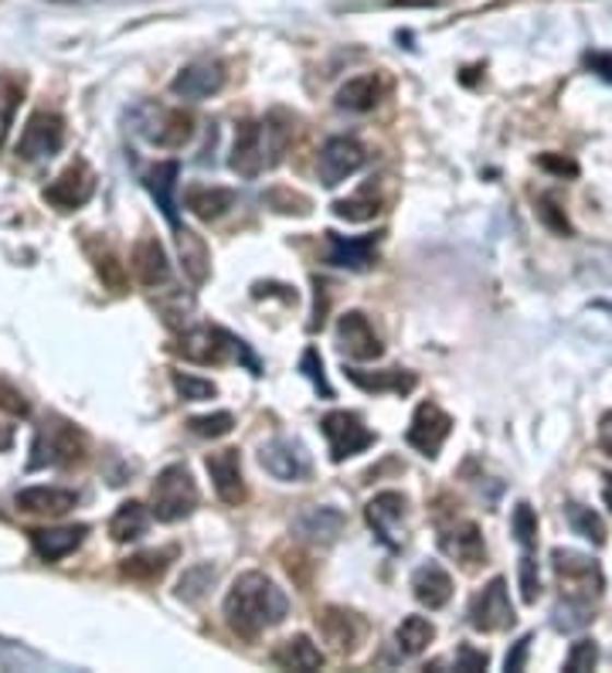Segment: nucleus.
Segmentation results:
<instances>
[{
	"label": "nucleus",
	"mask_w": 612,
	"mask_h": 673,
	"mask_svg": "<svg viewBox=\"0 0 612 673\" xmlns=\"http://www.w3.org/2000/svg\"><path fill=\"white\" fill-rule=\"evenodd\" d=\"M290 612L286 592L262 571H242L225 595V623L242 639H259L266 629L280 626Z\"/></svg>",
	"instance_id": "nucleus-1"
},
{
	"label": "nucleus",
	"mask_w": 612,
	"mask_h": 673,
	"mask_svg": "<svg viewBox=\"0 0 612 673\" xmlns=\"http://www.w3.org/2000/svg\"><path fill=\"white\" fill-rule=\"evenodd\" d=\"M85 456V436L82 428H75L72 422L48 415L38 433L35 442H31V459H27V470H45V467H75L82 463Z\"/></svg>",
	"instance_id": "nucleus-2"
},
{
	"label": "nucleus",
	"mask_w": 612,
	"mask_h": 673,
	"mask_svg": "<svg viewBox=\"0 0 612 673\" xmlns=\"http://www.w3.org/2000/svg\"><path fill=\"white\" fill-rule=\"evenodd\" d=\"M174 351L191 361V364H228V361H245L252 367V375H259V364L256 357L249 354L238 336H232L228 330L222 327H195V330H184L180 341L174 344Z\"/></svg>",
	"instance_id": "nucleus-3"
},
{
	"label": "nucleus",
	"mask_w": 612,
	"mask_h": 673,
	"mask_svg": "<svg viewBox=\"0 0 612 673\" xmlns=\"http://www.w3.org/2000/svg\"><path fill=\"white\" fill-rule=\"evenodd\" d=\"M198 483L191 476V470L184 463H174L167 470H161L157 483L150 489V513L161 520V524H174V520L191 517L198 507Z\"/></svg>",
	"instance_id": "nucleus-4"
},
{
	"label": "nucleus",
	"mask_w": 612,
	"mask_h": 673,
	"mask_svg": "<svg viewBox=\"0 0 612 673\" xmlns=\"http://www.w3.org/2000/svg\"><path fill=\"white\" fill-rule=\"evenodd\" d=\"M551 568H555V575H558L562 599L592 605L602 595V568L596 558L581 555V551L555 547L551 551Z\"/></svg>",
	"instance_id": "nucleus-5"
},
{
	"label": "nucleus",
	"mask_w": 612,
	"mask_h": 673,
	"mask_svg": "<svg viewBox=\"0 0 612 673\" xmlns=\"http://www.w3.org/2000/svg\"><path fill=\"white\" fill-rule=\"evenodd\" d=\"M320 428H323V436H327V446H330V459L333 463H344V459L364 452L367 446H375V433L372 428L364 425V418L357 412H327L320 418Z\"/></svg>",
	"instance_id": "nucleus-6"
},
{
	"label": "nucleus",
	"mask_w": 612,
	"mask_h": 673,
	"mask_svg": "<svg viewBox=\"0 0 612 673\" xmlns=\"http://www.w3.org/2000/svg\"><path fill=\"white\" fill-rule=\"evenodd\" d=\"M61 143H66V119H61L58 113L38 109L24 122L21 140H17V157L21 161H48L61 150Z\"/></svg>",
	"instance_id": "nucleus-7"
},
{
	"label": "nucleus",
	"mask_w": 612,
	"mask_h": 673,
	"mask_svg": "<svg viewBox=\"0 0 612 673\" xmlns=\"http://www.w3.org/2000/svg\"><path fill=\"white\" fill-rule=\"evenodd\" d=\"M137 130L146 143L153 146H164V150H177L191 140L195 133V119L191 113L184 109H157V106H146L143 116L137 119Z\"/></svg>",
	"instance_id": "nucleus-8"
},
{
	"label": "nucleus",
	"mask_w": 612,
	"mask_h": 673,
	"mask_svg": "<svg viewBox=\"0 0 612 673\" xmlns=\"http://www.w3.org/2000/svg\"><path fill=\"white\" fill-rule=\"evenodd\" d=\"M259 467L280 483H303L310 480L314 463H310V452L303 449V442L296 439H269L259 449Z\"/></svg>",
	"instance_id": "nucleus-9"
},
{
	"label": "nucleus",
	"mask_w": 612,
	"mask_h": 673,
	"mask_svg": "<svg viewBox=\"0 0 612 673\" xmlns=\"http://www.w3.org/2000/svg\"><path fill=\"white\" fill-rule=\"evenodd\" d=\"M517 623L514 605H510V592L504 578H490L486 589L473 595L470 602V626L476 633H504Z\"/></svg>",
	"instance_id": "nucleus-10"
},
{
	"label": "nucleus",
	"mask_w": 612,
	"mask_h": 673,
	"mask_svg": "<svg viewBox=\"0 0 612 673\" xmlns=\"http://www.w3.org/2000/svg\"><path fill=\"white\" fill-rule=\"evenodd\" d=\"M228 167H232L238 177H245V180H256V177L269 167L266 127H262V122H256V119H242V122H238Z\"/></svg>",
	"instance_id": "nucleus-11"
},
{
	"label": "nucleus",
	"mask_w": 612,
	"mask_h": 673,
	"mask_svg": "<svg viewBox=\"0 0 612 673\" xmlns=\"http://www.w3.org/2000/svg\"><path fill=\"white\" fill-rule=\"evenodd\" d=\"M364 164H367V150H364L357 140H351V137H333V140H327L323 150H320L317 170H320L323 188H337V184H344L348 177H354Z\"/></svg>",
	"instance_id": "nucleus-12"
},
{
	"label": "nucleus",
	"mask_w": 612,
	"mask_h": 673,
	"mask_svg": "<svg viewBox=\"0 0 612 673\" xmlns=\"http://www.w3.org/2000/svg\"><path fill=\"white\" fill-rule=\"evenodd\" d=\"M449 433H452V418H449L439 405L422 402V405L415 409V415H412L405 442H409L419 456L436 459L439 449H443V442L449 439Z\"/></svg>",
	"instance_id": "nucleus-13"
},
{
	"label": "nucleus",
	"mask_w": 612,
	"mask_h": 673,
	"mask_svg": "<svg viewBox=\"0 0 612 673\" xmlns=\"http://www.w3.org/2000/svg\"><path fill=\"white\" fill-rule=\"evenodd\" d=\"M92 194H96V174L85 161H75L61 170L48 188H45V201L55 208V211H75L82 208Z\"/></svg>",
	"instance_id": "nucleus-14"
},
{
	"label": "nucleus",
	"mask_w": 612,
	"mask_h": 673,
	"mask_svg": "<svg viewBox=\"0 0 612 673\" xmlns=\"http://www.w3.org/2000/svg\"><path fill=\"white\" fill-rule=\"evenodd\" d=\"M225 66L222 61H191V66H184L174 82H170V92L177 99H191V103H201V99H211L219 96L225 88Z\"/></svg>",
	"instance_id": "nucleus-15"
},
{
	"label": "nucleus",
	"mask_w": 612,
	"mask_h": 673,
	"mask_svg": "<svg viewBox=\"0 0 612 673\" xmlns=\"http://www.w3.org/2000/svg\"><path fill=\"white\" fill-rule=\"evenodd\" d=\"M337 347H341L351 361H378L385 354L381 336L375 333L372 320L361 310H351L337 320Z\"/></svg>",
	"instance_id": "nucleus-16"
},
{
	"label": "nucleus",
	"mask_w": 612,
	"mask_h": 673,
	"mask_svg": "<svg viewBox=\"0 0 612 673\" xmlns=\"http://www.w3.org/2000/svg\"><path fill=\"white\" fill-rule=\"evenodd\" d=\"M204 467L211 473V483H214V494H219L222 504L228 507H238L249 497V489H245V476H242V452L238 449H219L204 459Z\"/></svg>",
	"instance_id": "nucleus-17"
},
{
	"label": "nucleus",
	"mask_w": 612,
	"mask_h": 673,
	"mask_svg": "<svg viewBox=\"0 0 612 673\" xmlns=\"http://www.w3.org/2000/svg\"><path fill=\"white\" fill-rule=\"evenodd\" d=\"M327 235V262L341 265L351 272H367L378 262V245H381V232L375 235H361V238H344L337 232H323Z\"/></svg>",
	"instance_id": "nucleus-18"
},
{
	"label": "nucleus",
	"mask_w": 612,
	"mask_h": 673,
	"mask_svg": "<svg viewBox=\"0 0 612 673\" xmlns=\"http://www.w3.org/2000/svg\"><path fill=\"white\" fill-rule=\"evenodd\" d=\"M439 551L449 555L452 562H459L463 568H476L480 562H486V544H483V534L473 520H459L452 528H443L439 534Z\"/></svg>",
	"instance_id": "nucleus-19"
},
{
	"label": "nucleus",
	"mask_w": 612,
	"mask_h": 673,
	"mask_svg": "<svg viewBox=\"0 0 612 673\" xmlns=\"http://www.w3.org/2000/svg\"><path fill=\"white\" fill-rule=\"evenodd\" d=\"M364 517H367V524H372V531L378 534L381 544H388L391 551L402 547V538L395 534V528L402 524V517H405V497L402 494L385 489V494L372 497L364 507Z\"/></svg>",
	"instance_id": "nucleus-20"
},
{
	"label": "nucleus",
	"mask_w": 612,
	"mask_h": 673,
	"mask_svg": "<svg viewBox=\"0 0 612 673\" xmlns=\"http://www.w3.org/2000/svg\"><path fill=\"white\" fill-rule=\"evenodd\" d=\"M348 517L337 507H303L293 520V531L314 544H333L341 538Z\"/></svg>",
	"instance_id": "nucleus-21"
},
{
	"label": "nucleus",
	"mask_w": 612,
	"mask_h": 673,
	"mask_svg": "<svg viewBox=\"0 0 612 673\" xmlns=\"http://www.w3.org/2000/svg\"><path fill=\"white\" fill-rule=\"evenodd\" d=\"M317 626H320L323 639L333 642L337 653H354L357 642H361V636H364V623L357 619V612L337 609V605H330V609L320 612Z\"/></svg>",
	"instance_id": "nucleus-22"
},
{
	"label": "nucleus",
	"mask_w": 612,
	"mask_h": 673,
	"mask_svg": "<svg viewBox=\"0 0 612 673\" xmlns=\"http://www.w3.org/2000/svg\"><path fill=\"white\" fill-rule=\"evenodd\" d=\"M133 272H137V280L150 290L170 283V262H167V252H164L157 235H143L133 245Z\"/></svg>",
	"instance_id": "nucleus-23"
},
{
	"label": "nucleus",
	"mask_w": 612,
	"mask_h": 673,
	"mask_svg": "<svg viewBox=\"0 0 612 673\" xmlns=\"http://www.w3.org/2000/svg\"><path fill=\"white\" fill-rule=\"evenodd\" d=\"M17 510L24 513H38V517H66L75 504L79 494L75 489H61V486H27L14 497Z\"/></svg>",
	"instance_id": "nucleus-24"
},
{
	"label": "nucleus",
	"mask_w": 612,
	"mask_h": 673,
	"mask_svg": "<svg viewBox=\"0 0 612 673\" xmlns=\"http://www.w3.org/2000/svg\"><path fill=\"white\" fill-rule=\"evenodd\" d=\"M89 528L85 524H72V528H38L31 531V547H35V555L48 565L69 558L72 551L85 541Z\"/></svg>",
	"instance_id": "nucleus-25"
},
{
	"label": "nucleus",
	"mask_w": 612,
	"mask_h": 673,
	"mask_svg": "<svg viewBox=\"0 0 612 673\" xmlns=\"http://www.w3.org/2000/svg\"><path fill=\"white\" fill-rule=\"evenodd\" d=\"M344 378L351 385H357L361 391H372V394H412L419 378L412 371H402V367H388V371H361V367H344Z\"/></svg>",
	"instance_id": "nucleus-26"
},
{
	"label": "nucleus",
	"mask_w": 612,
	"mask_h": 673,
	"mask_svg": "<svg viewBox=\"0 0 612 673\" xmlns=\"http://www.w3.org/2000/svg\"><path fill=\"white\" fill-rule=\"evenodd\" d=\"M412 595L425 609H443L452 599V578H449V571L443 565H436V562L415 568V575H412Z\"/></svg>",
	"instance_id": "nucleus-27"
},
{
	"label": "nucleus",
	"mask_w": 612,
	"mask_h": 673,
	"mask_svg": "<svg viewBox=\"0 0 612 673\" xmlns=\"http://www.w3.org/2000/svg\"><path fill=\"white\" fill-rule=\"evenodd\" d=\"M177 177H180V164L177 161H164L157 164L150 174H146V191L153 194V201H157V208L164 211L167 225L177 232L180 228V219H177V204H174V191H177Z\"/></svg>",
	"instance_id": "nucleus-28"
},
{
	"label": "nucleus",
	"mask_w": 612,
	"mask_h": 673,
	"mask_svg": "<svg viewBox=\"0 0 612 673\" xmlns=\"http://www.w3.org/2000/svg\"><path fill=\"white\" fill-rule=\"evenodd\" d=\"M272 663L283 666V670H320L327 660H323L320 647H317L310 636L296 633V636L283 639L280 647L272 650Z\"/></svg>",
	"instance_id": "nucleus-29"
},
{
	"label": "nucleus",
	"mask_w": 612,
	"mask_h": 673,
	"mask_svg": "<svg viewBox=\"0 0 612 673\" xmlns=\"http://www.w3.org/2000/svg\"><path fill=\"white\" fill-rule=\"evenodd\" d=\"M232 204H235V191L228 188H204V184H195V188L184 191V208H188L198 222H219Z\"/></svg>",
	"instance_id": "nucleus-30"
},
{
	"label": "nucleus",
	"mask_w": 612,
	"mask_h": 673,
	"mask_svg": "<svg viewBox=\"0 0 612 673\" xmlns=\"http://www.w3.org/2000/svg\"><path fill=\"white\" fill-rule=\"evenodd\" d=\"M337 109L344 113H372L381 103V82L375 75H357L337 88Z\"/></svg>",
	"instance_id": "nucleus-31"
},
{
	"label": "nucleus",
	"mask_w": 612,
	"mask_h": 673,
	"mask_svg": "<svg viewBox=\"0 0 612 673\" xmlns=\"http://www.w3.org/2000/svg\"><path fill=\"white\" fill-rule=\"evenodd\" d=\"M146 524H150L146 507L137 504V500H127V504H119V510L113 513V520H109V534H113V541L127 544V541L143 538V534H146Z\"/></svg>",
	"instance_id": "nucleus-32"
},
{
	"label": "nucleus",
	"mask_w": 612,
	"mask_h": 673,
	"mask_svg": "<svg viewBox=\"0 0 612 673\" xmlns=\"http://www.w3.org/2000/svg\"><path fill=\"white\" fill-rule=\"evenodd\" d=\"M85 252H89L92 265H96L99 280H103L113 293H122V290H127V265L119 262V256L109 249L106 241H85Z\"/></svg>",
	"instance_id": "nucleus-33"
},
{
	"label": "nucleus",
	"mask_w": 612,
	"mask_h": 673,
	"mask_svg": "<svg viewBox=\"0 0 612 673\" xmlns=\"http://www.w3.org/2000/svg\"><path fill=\"white\" fill-rule=\"evenodd\" d=\"M177 245H180L184 272L191 275L195 286H201V283L208 280V269H211L208 245L201 241V235H195V232H188V228H177Z\"/></svg>",
	"instance_id": "nucleus-34"
},
{
	"label": "nucleus",
	"mask_w": 612,
	"mask_h": 673,
	"mask_svg": "<svg viewBox=\"0 0 612 673\" xmlns=\"http://www.w3.org/2000/svg\"><path fill=\"white\" fill-rule=\"evenodd\" d=\"M395 639H398V653L402 657H422L428 650V642L436 639V626L425 616H405L395 633Z\"/></svg>",
	"instance_id": "nucleus-35"
},
{
	"label": "nucleus",
	"mask_w": 612,
	"mask_h": 673,
	"mask_svg": "<svg viewBox=\"0 0 612 673\" xmlns=\"http://www.w3.org/2000/svg\"><path fill=\"white\" fill-rule=\"evenodd\" d=\"M174 562V547H164V551H143V555H133L122 562V575L133 578V581H157Z\"/></svg>",
	"instance_id": "nucleus-36"
},
{
	"label": "nucleus",
	"mask_w": 612,
	"mask_h": 673,
	"mask_svg": "<svg viewBox=\"0 0 612 673\" xmlns=\"http://www.w3.org/2000/svg\"><path fill=\"white\" fill-rule=\"evenodd\" d=\"M266 150H269V167H275L283 161V153L290 150V143H293V116L290 113H283V109H272L269 116H266Z\"/></svg>",
	"instance_id": "nucleus-37"
},
{
	"label": "nucleus",
	"mask_w": 612,
	"mask_h": 673,
	"mask_svg": "<svg viewBox=\"0 0 612 673\" xmlns=\"http://www.w3.org/2000/svg\"><path fill=\"white\" fill-rule=\"evenodd\" d=\"M378 211H381V201L375 198L372 188L357 191L354 198L333 201V214H337V219H344V222H372Z\"/></svg>",
	"instance_id": "nucleus-38"
},
{
	"label": "nucleus",
	"mask_w": 612,
	"mask_h": 673,
	"mask_svg": "<svg viewBox=\"0 0 612 673\" xmlns=\"http://www.w3.org/2000/svg\"><path fill=\"white\" fill-rule=\"evenodd\" d=\"M565 513H568V524H572L575 534H581V538L592 541V544H605V524H602V517H599L592 507L568 504Z\"/></svg>",
	"instance_id": "nucleus-39"
},
{
	"label": "nucleus",
	"mask_w": 612,
	"mask_h": 673,
	"mask_svg": "<svg viewBox=\"0 0 612 673\" xmlns=\"http://www.w3.org/2000/svg\"><path fill=\"white\" fill-rule=\"evenodd\" d=\"M510 531H514L517 544L525 547V551H534V547H538V513H534V507H531V504L520 500V504L514 507Z\"/></svg>",
	"instance_id": "nucleus-40"
},
{
	"label": "nucleus",
	"mask_w": 612,
	"mask_h": 673,
	"mask_svg": "<svg viewBox=\"0 0 612 673\" xmlns=\"http://www.w3.org/2000/svg\"><path fill=\"white\" fill-rule=\"evenodd\" d=\"M211 581H214V568L211 565H195L180 575L177 581V599L184 602H198L208 589H211Z\"/></svg>",
	"instance_id": "nucleus-41"
},
{
	"label": "nucleus",
	"mask_w": 612,
	"mask_h": 673,
	"mask_svg": "<svg viewBox=\"0 0 612 673\" xmlns=\"http://www.w3.org/2000/svg\"><path fill=\"white\" fill-rule=\"evenodd\" d=\"M177 394L184 398V402H208V398L219 394V388H214L208 378H198V375H184V371H174L170 375Z\"/></svg>",
	"instance_id": "nucleus-42"
},
{
	"label": "nucleus",
	"mask_w": 612,
	"mask_h": 673,
	"mask_svg": "<svg viewBox=\"0 0 612 673\" xmlns=\"http://www.w3.org/2000/svg\"><path fill=\"white\" fill-rule=\"evenodd\" d=\"M188 425H191V433L201 436V439H222L235 428V418H232V412H214V415H195Z\"/></svg>",
	"instance_id": "nucleus-43"
},
{
	"label": "nucleus",
	"mask_w": 612,
	"mask_h": 673,
	"mask_svg": "<svg viewBox=\"0 0 612 673\" xmlns=\"http://www.w3.org/2000/svg\"><path fill=\"white\" fill-rule=\"evenodd\" d=\"M589 619H592V605H586V602L565 599V602L555 609V629H562V633H575V629H581V626H589Z\"/></svg>",
	"instance_id": "nucleus-44"
},
{
	"label": "nucleus",
	"mask_w": 612,
	"mask_h": 673,
	"mask_svg": "<svg viewBox=\"0 0 612 673\" xmlns=\"http://www.w3.org/2000/svg\"><path fill=\"white\" fill-rule=\"evenodd\" d=\"M299 371L314 381V388H317L323 398H333V388H330V381H327V375H323V361H320V351H317V347H306V351H303Z\"/></svg>",
	"instance_id": "nucleus-45"
},
{
	"label": "nucleus",
	"mask_w": 612,
	"mask_h": 673,
	"mask_svg": "<svg viewBox=\"0 0 612 673\" xmlns=\"http://www.w3.org/2000/svg\"><path fill=\"white\" fill-rule=\"evenodd\" d=\"M599 663V647L592 639H578L572 642V650H568V660H565V670L568 673H586Z\"/></svg>",
	"instance_id": "nucleus-46"
},
{
	"label": "nucleus",
	"mask_w": 612,
	"mask_h": 673,
	"mask_svg": "<svg viewBox=\"0 0 612 673\" xmlns=\"http://www.w3.org/2000/svg\"><path fill=\"white\" fill-rule=\"evenodd\" d=\"M541 595V578H538V562H534V551H525L520 558V599L528 605H534Z\"/></svg>",
	"instance_id": "nucleus-47"
},
{
	"label": "nucleus",
	"mask_w": 612,
	"mask_h": 673,
	"mask_svg": "<svg viewBox=\"0 0 612 673\" xmlns=\"http://www.w3.org/2000/svg\"><path fill=\"white\" fill-rule=\"evenodd\" d=\"M17 103H21V88L14 82H0V143H4V137L11 130Z\"/></svg>",
	"instance_id": "nucleus-48"
},
{
	"label": "nucleus",
	"mask_w": 612,
	"mask_h": 673,
	"mask_svg": "<svg viewBox=\"0 0 612 673\" xmlns=\"http://www.w3.org/2000/svg\"><path fill=\"white\" fill-rule=\"evenodd\" d=\"M538 219L548 225V228H555L558 235H572V225H568V219H565V211L551 201V198H541L538 201Z\"/></svg>",
	"instance_id": "nucleus-49"
},
{
	"label": "nucleus",
	"mask_w": 612,
	"mask_h": 673,
	"mask_svg": "<svg viewBox=\"0 0 612 673\" xmlns=\"http://www.w3.org/2000/svg\"><path fill=\"white\" fill-rule=\"evenodd\" d=\"M269 204H272L275 211H283V214H310V198L293 194V191H272V194H269Z\"/></svg>",
	"instance_id": "nucleus-50"
},
{
	"label": "nucleus",
	"mask_w": 612,
	"mask_h": 673,
	"mask_svg": "<svg viewBox=\"0 0 612 673\" xmlns=\"http://www.w3.org/2000/svg\"><path fill=\"white\" fill-rule=\"evenodd\" d=\"M0 409H4L8 415H14V418H27V412H31L27 398L8 381H0Z\"/></svg>",
	"instance_id": "nucleus-51"
},
{
	"label": "nucleus",
	"mask_w": 612,
	"mask_h": 673,
	"mask_svg": "<svg viewBox=\"0 0 612 673\" xmlns=\"http://www.w3.org/2000/svg\"><path fill=\"white\" fill-rule=\"evenodd\" d=\"M486 653L473 650V647H459V657H456V670H486Z\"/></svg>",
	"instance_id": "nucleus-52"
},
{
	"label": "nucleus",
	"mask_w": 612,
	"mask_h": 673,
	"mask_svg": "<svg viewBox=\"0 0 612 673\" xmlns=\"http://www.w3.org/2000/svg\"><path fill=\"white\" fill-rule=\"evenodd\" d=\"M528 650H531V636H520L517 639V647H514V653H507V670H525V657H528Z\"/></svg>",
	"instance_id": "nucleus-53"
},
{
	"label": "nucleus",
	"mask_w": 612,
	"mask_h": 673,
	"mask_svg": "<svg viewBox=\"0 0 612 673\" xmlns=\"http://www.w3.org/2000/svg\"><path fill=\"white\" fill-rule=\"evenodd\" d=\"M541 167L544 170H555V174H578V167L572 164V161H562V157H551V153H544V157H541Z\"/></svg>",
	"instance_id": "nucleus-54"
},
{
	"label": "nucleus",
	"mask_w": 612,
	"mask_h": 673,
	"mask_svg": "<svg viewBox=\"0 0 612 673\" xmlns=\"http://www.w3.org/2000/svg\"><path fill=\"white\" fill-rule=\"evenodd\" d=\"M599 449L605 456H612V412H605L602 422H599Z\"/></svg>",
	"instance_id": "nucleus-55"
},
{
	"label": "nucleus",
	"mask_w": 612,
	"mask_h": 673,
	"mask_svg": "<svg viewBox=\"0 0 612 673\" xmlns=\"http://www.w3.org/2000/svg\"><path fill=\"white\" fill-rule=\"evenodd\" d=\"M589 66H592V69H602L599 75L612 82V58H609V55H589Z\"/></svg>",
	"instance_id": "nucleus-56"
},
{
	"label": "nucleus",
	"mask_w": 612,
	"mask_h": 673,
	"mask_svg": "<svg viewBox=\"0 0 612 673\" xmlns=\"http://www.w3.org/2000/svg\"><path fill=\"white\" fill-rule=\"evenodd\" d=\"M14 446V428L11 425H0V452H8Z\"/></svg>",
	"instance_id": "nucleus-57"
},
{
	"label": "nucleus",
	"mask_w": 612,
	"mask_h": 673,
	"mask_svg": "<svg viewBox=\"0 0 612 673\" xmlns=\"http://www.w3.org/2000/svg\"><path fill=\"white\" fill-rule=\"evenodd\" d=\"M602 497H605V504H609V510H612V473L605 476V489H602Z\"/></svg>",
	"instance_id": "nucleus-58"
}]
</instances>
